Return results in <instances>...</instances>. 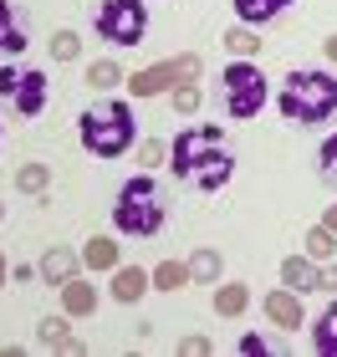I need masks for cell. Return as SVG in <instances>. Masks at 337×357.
<instances>
[{
  "mask_svg": "<svg viewBox=\"0 0 337 357\" xmlns=\"http://www.w3.org/2000/svg\"><path fill=\"white\" fill-rule=\"evenodd\" d=\"M189 275H200V281H215V275H220V255H215V250H200L195 261H189Z\"/></svg>",
  "mask_w": 337,
  "mask_h": 357,
  "instance_id": "21",
  "label": "cell"
},
{
  "mask_svg": "<svg viewBox=\"0 0 337 357\" xmlns=\"http://www.w3.org/2000/svg\"><path fill=\"white\" fill-rule=\"evenodd\" d=\"M184 352H189V357H200V352H210V342H204V337H189Z\"/></svg>",
  "mask_w": 337,
  "mask_h": 357,
  "instance_id": "30",
  "label": "cell"
},
{
  "mask_svg": "<svg viewBox=\"0 0 337 357\" xmlns=\"http://www.w3.org/2000/svg\"><path fill=\"white\" fill-rule=\"evenodd\" d=\"M92 26H98V36L112 41V46H138L149 36V6H143V0H103V6L92 10Z\"/></svg>",
  "mask_w": 337,
  "mask_h": 357,
  "instance_id": "6",
  "label": "cell"
},
{
  "mask_svg": "<svg viewBox=\"0 0 337 357\" xmlns=\"http://www.w3.org/2000/svg\"><path fill=\"white\" fill-rule=\"evenodd\" d=\"M307 250L317 255V261H327V255L337 250V240H332V230H327V225H322V230H312V235H307Z\"/></svg>",
  "mask_w": 337,
  "mask_h": 357,
  "instance_id": "23",
  "label": "cell"
},
{
  "mask_svg": "<svg viewBox=\"0 0 337 357\" xmlns=\"http://www.w3.org/2000/svg\"><path fill=\"white\" fill-rule=\"evenodd\" d=\"M189 77H200V56H179V61H164V67H149L128 87H133V97H158L169 82H189Z\"/></svg>",
  "mask_w": 337,
  "mask_h": 357,
  "instance_id": "8",
  "label": "cell"
},
{
  "mask_svg": "<svg viewBox=\"0 0 337 357\" xmlns=\"http://www.w3.org/2000/svg\"><path fill=\"white\" fill-rule=\"evenodd\" d=\"M21 189H46V169L41 164H31V169H21V178H15Z\"/></svg>",
  "mask_w": 337,
  "mask_h": 357,
  "instance_id": "27",
  "label": "cell"
},
{
  "mask_svg": "<svg viewBox=\"0 0 337 357\" xmlns=\"http://www.w3.org/2000/svg\"><path fill=\"white\" fill-rule=\"evenodd\" d=\"M240 352H246V357L261 352V357H266V352H271V342H261V337H246V342H240Z\"/></svg>",
  "mask_w": 337,
  "mask_h": 357,
  "instance_id": "29",
  "label": "cell"
},
{
  "mask_svg": "<svg viewBox=\"0 0 337 357\" xmlns=\"http://www.w3.org/2000/svg\"><path fill=\"white\" fill-rule=\"evenodd\" d=\"M82 261H87L92 271H112V266H118V245H112L107 235H92L87 250H82Z\"/></svg>",
  "mask_w": 337,
  "mask_h": 357,
  "instance_id": "16",
  "label": "cell"
},
{
  "mask_svg": "<svg viewBox=\"0 0 337 357\" xmlns=\"http://www.w3.org/2000/svg\"><path fill=\"white\" fill-rule=\"evenodd\" d=\"M322 291H337V266H332V271H322Z\"/></svg>",
  "mask_w": 337,
  "mask_h": 357,
  "instance_id": "31",
  "label": "cell"
},
{
  "mask_svg": "<svg viewBox=\"0 0 337 357\" xmlns=\"http://www.w3.org/2000/svg\"><path fill=\"white\" fill-rule=\"evenodd\" d=\"M46 72L41 67H0V102L15 107L21 118H41L46 107Z\"/></svg>",
  "mask_w": 337,
  "mask_h": 357,
  "instance_id": "7",
  "label": "cell"
},
{
  "mask_svg": "<svg viewBox=\"0 0 337 357\" xmlns=\"http://www.w3.org/2000/svg\"><path fill=\"white\" fill-rule=\"evenodd\" d=\"M286 6L292 0H235V15H240V26H271Z\"/></svg>",
  "mask_w": 337,
  "mask_h": 357,
  "instance_id": "11",
  "label": "cell"
},
{
  "mask_svg": "<svg viewBox=\"0 0 337 357\" xmlns=\"http://www.w3.org/2000/svg\"><path fill=\"white\" fill-rule=\"evenodd\" d=\"M266 317L276 321V327L297 332V327H301V296H297L292 286H286V291H271V296H266Z\"/></svg>",
  "mask_w": 337,
  "mask_h": 357,
  "instance_id": "9",
  "label": "cell"
},
{
  "mask_svg": "<svg viewBox=\"0 0 337 357\" xmlns=\"http://www.w3.org/2000/svg\"><path fill=\"white\" fill-rule=\"evenodd\" d=\"M72 271H77V255H72V250H46V255H41V275H46L52 286H67Z\"/></svg>",
  "mask_w": 337,
  "mask_h": 357,
  "instance_id": "13",
  "label": "cell"
},
{
  "mask_svg": "<svg viewBox=\"0 0 337 357\" xmlns=\"http://www.w3.org/2000/svg\"><path fill=\"white\" fill-rule=\"evenodd\" d=\"M327 56H332V61H337V36H332V41H327Z\"/></svg>",
  "mask_w": 337,
  "mask_h": 357,
  "instance_id": "33",
  "label": "cell"
},
{
  "mask_svg": "<svg viewBox=\"0 0 337 357\" xmlns=\"http://www.w3.org/2000/svg\"><path fill=\"white\" fill-rule=\"evenodd\" d=\"M118 77H123V72L112 67V61H92V67H87V82H92V87H112Z\"/></svg>",
  "mask_w": 337,
  "mask_h": 357,
  "instance_id": "24",
  "label": "cell"
},
{
  "mask_svg": "<svg viewBox=\"0 0 337 357\" xmlns=\"http://www.w3.org/2000/svg\"><path fill=\"white\" fill-rule=\"evenodd\" d=\"M61 301H67V312H72V317H87L92 306H98L92 286H82V281H67V286H61Z\"/></svg>",
  "mask_w": 337,
  "mask_h": 357,
  "instance_id": "17",
  "label": "cell"
},
{
  "mask_svg": "<svg viewBox=\"0 0 337 357\" xmlns=\"http://www.w3.org/2000/svg\"><path fill=\"white\" fill-rule=\"evenodd\" d=\"M61 337H67V321H61V317H46V321H41V342H61Z\"/></svg>",
  "mask_w": 337,
  "mask_h": 357,
  "instance_id": "28",
  "label": "cell"
},
{
  "mask_svg": "<svg viewBox=\"0 0 337 357\" xmlns=\"http://www.w3.org/2000/svg\"><path fill=\"white\" fill-rule=\"evenodd\" d=\"M281 275H286V286H292L297 296H307V291H322V271L307 266V261H286Z\"/></svg>",
  "mask_w": 337,
  "mask_h": 357,
  "instance_id": "12",
  "label": "cell"
},
{
  "mask_svg": "<svg viewBox=\"0 0 337 357\" xmlns=\"http://www.w3.org/2000/svg\"><path fill=\"white\" fill-rule=\"evenodd\" d=\"M26 52V26L10 10V0H0V56H21Z\"/></svg>",
  "mask_w": 337,
  "mask_h": 357,
  "instance_id": "10",
  "label": "cell"
},
{
  "mask_svg": "<svg viewBox=\"0 0 337 357\" xmlns=\"http://www.w3.org/2000/svg\"><path fill=\"white\" fill-rule=\"evenodd\" d=\"M246 301H250L246 286H220L215 291V312H225V317H240V312H246Z\"/></svg>",
  "mask_w": 337,
  "mask_h": 357,
  "instance_id": "18",
  "label": "cell"
},
{
  "mask_svg": "<svg viewBox=\"0 0 337 357\" xmlns=\"http://www.w3.org/2000/svg\"><path fill=\"white\" fill-rule=\"evenodd\" d=\"M77 133H82V149L92 158H123L138 138V118L123 97H103L77 118Z\"/></svg>",
  "mask_w": 337,
  "mask_h": 357,
  "instance_id": "2",
  "label": "cell"
},
{
  "mask_svg": "<svg viewBox=\"0 0 337 357\" xmlns=\"http://www.w3.org/2000/svg\"><path fill=\"white\" fill-rule=\"evenodd\" d=\"M112 230L128 235V240H149L164 230V194H158V184L149 174L128 178V184L118 189V204H112Z\"/></svg>",
  "mask_w": 337,
  "mask_h": 357,
  "instance_id": "4",
  "label": "cell"
},
{
  "mask_svg": "<svg viewBox=\"0 0 337 357\" xmlns=\"http://www.w3.org/2000/svg\"><path fill=\"white\" fill-rule=\"evenodd\" d=\"M220 92H225V118H235V123H246L266 107V77L255 61H230L220 77Z\"/></svg>",
  "mask_w": 337,
  "mask_h": 357,
  "instance_id": "5",
  "label": "cell"
},
{
  "mask_svg": "<svg viewBox=\"0 0 337 357\" xmlns=\"http://www.w3.org/2000/svg\"><path fill=\"white\" fill-rule=\"evenodd\" d=\"M225 46H230V52H235L240 61H246V56L255 52V46H261V41H255V31H250V26H235L230 36H225Z\"/></svg>",
  "mask_w": 337,
  "mask_h": 357,
  "instance_id": "20",
  "label": "cell"
},
{
  "mask_svg": "<svg viewBox=\"0 0 337 357\" xmlns=\"http://www.w3.org/2000/svg\"><path fill=\"white\" fill-rule=\"evenodd\" d=\"M332 112H337V77L332 72L301 67L281 82V118L286 123L312 128V123H327Z\"/></svg>",
  "mask_w": 337,
  "mask_h": 357,
  "instance_id": "3",
  "label": "cell"
},
{
  "mask_svg": "<svg viewBox=\"0 0 337 357\" xmlns=\"http://www.w3.org/2000/svg\"><path fill=\"white\" fill-rule=\"evenodd\" d=\"M327 230H332V235H337V204H332V209H327Z\"/></svg>",
  "mask_w": 337,
  "mask_h": 357,
  "instance_id": "32",
  "label": "cell"
},
{
  "mask_svg": "<svg viewBox=\"0 0 337 357\" xmlns=\"http://www.w3.org/2000/svg\"><path fill=\"white\" fill-rule=\"evenodd\" d=\"M184 281H189V266H179V261H164V266L153 271V286L158 291H179Z\"/></svg>",
  "mask_w": 337,
  "mask_h": 357,
  "instance_id": "19",
  "label": "cell"
},
{
  "mask_svg": "<svg viewBox=\"0 0 337 357\" xmlns=\"http://www.w3.org/2000/svg\"><path fill=\"white\" fill-rule=\"evenodd\" d=\"M317 164H322V178H327V184L337 189V133L322 143V153H317Z\"/></svg>",
  "mask_w": 337,
  "mask_h": 357,
  "instance_id": "22",
  "label": "cell"
},
{
  "mask_svg": "<svg viewBox=\"0 0 337 357\" xmlns=\"http://www.w3.org/2000/svg\"><path fill=\"white\" fill-rule=\"evenodd\" d=\"M52 56L57 61H72L77 56V36H72V31H57V36H52Z\"/></svg>",
  "mask_w": 337,
  "mask_h": 357,
  "instance_id": "25",
  "label": "cell"
},
{
  "mask_svg": "<svg viewBox=\"0 0 337 357\" xmlns=\"http://www.w3.org/2000/svg\"><path fill=\"white\" fill-rule=\"evenodd\" d=\"M169 158H174V178L189 189H200V194H215L230 184V174H235V149L220 138V128L215 123H200V128H184L179 138L169 143Z\"/></svg>",
  "mask_w": 337,
  "mask_h": 357,
  "instance_id": "1",
  "label": "cell"
},
{
  "mask_svg": "<svg viewBox=\"0 0 337 357\" xmlns=\"http://www.w3.org/2000/svg\"><path fill=\"white\" fill-rule=\"evenodd\" d=\"M0 286H6V261H0Z\"/></svg>",
  "mask_w": 337,
  "mask_h": 357,
  "instance_id": "34",
  "label": "cell"
},
{
  "mask_svg": "<svg viewBox=\"0 0 337 357\" xmlns=\"http://www.w3.org/2000/svg\"><path fill=\"white\" fill-rule=\"evenodd\" d=\"M143 291H149V275H143L138 266H123L118 275H112V296L118 301H138Z\"/></svg>",
  "mask_w": 337,
  "mask_h": 357,
  "instance_id": "15",
  "label": "cell"
},
{
  "mask_svg": "<svg viewBox=\"0 0 337 357\" xmlns=\"http://www.w3.org/2000/svg\"><path fill=\"white\" fill-rule=\"evenodd\" d=\"M312 347L322 352V357H337V301L327 306L322 317H317V327H312Z\"/></svg>",
  "mask_w": 337,
  "mask_h": 357,
  "instance_id": "14",
  "label": "cell"
},
{
  "mask_svg": "<svg viewBox=\"0 0 337 357\" xmlns=\"http://www.w3.org/2000/svg\"><path fill=\"white\" fill-rule=\"evenodd\" d=\"M174 107H179V112H195V107H200V87H189V82H184L179 92H174Z\"/></svg>",
  "mask_w": 337,
  "mask_h": 357,
  "instance_id": "26",
  "label": "cell"
}]
</instances>
